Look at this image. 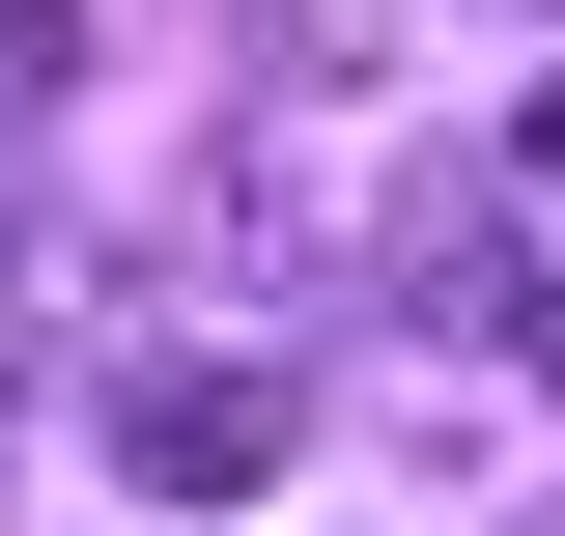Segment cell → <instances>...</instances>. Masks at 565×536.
Returning a JSON list of instances; mask_svg holds the SVG:
<instances>
[{
    "label": "cell",
    "mask_w": 565,
    "mask_h": 536,
    "mask_svg": "<svg viewBox=\"0 0 565 536\" xmlns=\"http://www.w3.org/2000/svg\"><path fill=\"white\" fill-rule=\"evenodd\" d=\"M282 424H311V396H282V367H226V339L114 367V480H141V508H255V480H282Z\"/></svg>",
    "instance_id": "cell-1"
},
{
    "label": "cell",
    "mask_w": 565,
    "mask_h": 536,
    "mask_svg": "<svg viewBox=\"0 0 565 536\" xmlns=\"http://www.w3.org/2000/svg\"><path fill=\"white\" fill-rule=\"evenodd\" d=\"M509 339H537V396H565V282H509Z\"/></svg>",
    "instance_id": "cell-3"
},
{
    "label": "cell",
    "mask_w": 565,
    "mask_h": 536,
    "mask_svg": "<svg viewBox=\"0 0 565 536\" xmlns=\"http://www.w3.org/2000/svg\"><path fill=\"white\" fill-rule=\"evenodd\" d=\"M85 85V0H0V114H57Z\"/></svg>",
    "instance_id": "cell-2"
}]
</instances>
